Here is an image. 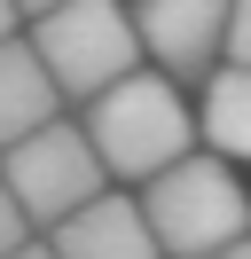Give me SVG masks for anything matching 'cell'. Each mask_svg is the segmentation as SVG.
Masks as SVG:
<instances>
[{
    "label": "cell",
    "instance_id": "cell-1",
    "mask_svg": "<svg viewBox=\"0 0 251 259\" xmlns=\"http://www.w3.org/2000/svg\"><path fill=\"white\" fill-rule=\"evenodd\" d=\"M78 126H87L102 173H118V181H149L157 165H173L196 142V110L181 102V79L141 71V63L126 79H110L102 95H87V118Z\"/></svg>",
    "mask_w": 251,
    "mask_h": 259
},
{
    "label": "cell",
    "instance_id": "cell-2",
    "mask_svg": "<svg viewBox=\"0 0 251 259\" xmlns=\"http://www.w3.org/2000/svg\"><path fill=\"white\" fill-rule=\"evenodd\" d=\"M141 212H149V236L165 259H204L251 228V196L228 173V157H196V149H181L173 165L141 181Z\"/></svg>",
    "mask_w": 251,
    "mask_h": 259
},
{
    "label": "cell",
    "instance_id": "cell-3",
    "mask_svg": "<svg viewBox=\"0 0 251 259\" xmlns=\"http://www.w3.org/2000/svg\"><path fill=\"white\" fill-rule=\"evenodd\" d=\"M31 48H39V63L55 71V87L71 102L102 95L110 79H126L141 63L134 8H118V0H55V8H39L31 16Z\"/></svg>",
    "mask_w": 251,
    "mask_h": 259
},
{
    "label": "cell",
    "instance_id": "cell-4",
    "mask_svg": "<svg viewBox=\"0 0 251 259\" xmlns=\"http://www.w3.org/2000/svg\"><path fill=\"white\" fill-rule=\"evenodd\" d=\"M0 173H8L16 204L31 212V228H55L63 212H78L94 189H110L102 157H94L87 126H71V118H47V126L16 134L8 149H0Z\"/></svg>",
    "mask_w": 251,
    "mask_h": 259
},
{
    "label": "cell",
    "instance_id": "cell-5",
    "mask_svg": "<svg viewBox=\"0 0 251 259\" xmlns=\"http://www.w3.org/2000/svg\"><path fill=\"white\" fill-rule=\"evenodd\" d=\"M134 32L165 79H212V63L228 55V0H141Z\"/></svg>",
    "mask_w": 251,
    "mask_h": 259
},
{
    "label": "cell",
    "instance_id": "cell-6",
    "mask_svg": "<svg viewBox=\"0 0 251 259\" xmlns=\"http://www.w3.org/2000/svg\"><path fill=\"white\" fill-rule=\"evenodd\" d=\"M47 243H55V259H165L149 236V212L118 189H94L78 212H63L47 228Z\"/></svg>",
    "mask_w": 251,
    "mask_h": 259
},
{
    "label": "cell",
    "instance_id": "cell-7",
    "mask_svg": "<svg viewBox=\"0 0 251 259\" xmlns=\"http://www.w3.org/2000/svg\"><path fill=\"white\" fill-rule=\"evenodd\" d=\"M47 118H63V87H55V71L39 63V48L8 32L0 39V149H8L16 134L47 126Z\"/></svg>",
    "mask_w": 251,
    "mask_h": 259
},
{
    "label": "cell",
    "instance_id": "cell-8",
    "mask_svg": "<svg viewBox=\"0 0 251 259\" xmlns=\"http://www.w3.org/2000/svg\"><path fill=\"white\" fill-rule=\"evenodd\" d=\"M204 142L220 149V157H243L251 165V63H228L204 79V110H196Z\"/></svg>",
    "mask_w": 251,
    "mask_h": 259
},
{
    "label": "cell",
    "instance_id": "cell-9",
    "mask_svg": "<svg viewBox=\"0 0 251 259\" xmlns=\"http://www.w3.org/2000/svg\"><path fill=\"white\" fill-rule=\"evenodd\" d=\"M31 236V212L16 204V189H8V173H0V251H16V243Z\"/></svg>",
    "mask_w": 251,
    "mask_h": 259
},
{
    "label": "cell",
    "instance_id": "cell-10",
    "mask_svg": "<svg viewBox=\"0 0 251 259\" xmlns=\"http://www.w3.org/2000/svg\"><path fill=\"white\" fill-rule=\"evenodd\" d=\"M228 63H251V0H228Z\"/></svg>",
    "mask_w": 251,
    "mask_h": 259
},
{
    "label": "cell",
    "instance_id": "cell-11",
    "mask_svg": "<svg viewBox=\"0 0 251 259\" xmlns=\"http://www.w3.org/2000/svg\"><path fill=\"white\" fill-rule=\"evenodd\" d=\"M0 259H55V243H47V236H24L16 251H0Z\"/></svg>",
    "mask_w": 251,
    "mask_h": 259
},
{
    "label": "cell",
    "instance_id": "cell-12",
    "mask_svg": "<svg viewBox=\"0 0 251 259\" xmlns=\"http://www.w3.org/2000/svg\"><path fill=\"white\" fill-rule=\"evenodd\" d=\"M204 259H251V228H243V236H228L220 251H204Z\"/></svg>",
    "mask_w": 251,
    "mask_h": 259
},
{
    "label": "cell",
    "instance_id": "cell-13",
    "mask_svg": "<svg viewBox=\"0 0 251 259\" xmlns=\"http://www.w3.org/2000/svg\"><path fill=\"white\" fill-rule=\"evenodd\" d=\"M16 16H24V8H16V0H0V39L16 32Z\"/></svg>",
    "mask_w": 251,
    "mask_h": 259
},
{
    "label": "cell",
    "instance_id": "cell-14",
    "mask_svg": "<svg viewBox=\"0 0 251 259\" xmlns=\"http://www.w3.org/2000/svg\"><path fill=\"white\" fill-rule=\"evenodd\" d=\"M16 8H24V16H39V8H55V0H16Z\"/></svg>",
    "mask_w": 251,
    "mask_h": 259
}]
</instances>
